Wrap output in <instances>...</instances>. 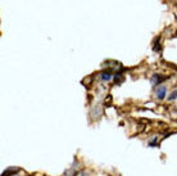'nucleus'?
<instances>
[{
    "mask_svg": "<svg viewBox=\"0 0 177 176\" xmlns=\"http://www.w3.org/2000/svg\"><path fill=\"white\" fill-rule=\"evenodd\" d=\"M168 77L167 76H162L159 75V73H154L153 77H151V84L153 85H158V84H162L164 80H167Z\"/></svg>",
    "mask_w": 177,
    "mask_h": 176,
    "instance_id": "nucleus-1",
    "label": "nucleus"
},
{
    "mask_svg": "<svg viewBox=\"0 0 177 176\" xmlns=\"http://www.w3.org/2000/svg\"><path fill=\"white\" fill-rule=\"evenodd\" d=\"M166 94H167V87L166 86H158L155 91V95L158 99H164L166 98Z\"/></svg>",
    "mask_w": 177,
    "mask_h": 176,
    "instance_id": "nucleus-2",
    "label": "nucleus"
},
{
    "mask_svg": "<svg viewBox=\"0 0 177 176\" xmlns=\"http://www.w3.org/2000/svg\"><path fill=\"white\" fill-rule=\"evenodd\" d=\"M100 77L103 81H109L110 79H112V71H104V72L100 73Z\"/></svg>",
    "mask_w": 177,
    "mask_h": 176,
    "instance_id": "nucleus-3",
    "label": "nucleus"
},
{
    "mask_svg": "<svg viewBox=\"0 0 177 176\" xmlns=\"http://www.w3.org/2000/svg\"><path fill=\"white\" fill-rule=\"evenodd\" d=\"M17 171H18V169H14V167H10V169L5 170V171L1 174V176H10L12 174H14V172H17Z\"/></svg>",
    "mask_w": 177,
    "mask_h": 176,
    "instance_id": "nucleus-4",
    "label": "nucleus"
},
{
    "mask_svg": "<svg viewBox=\"0 0 177 176\" xmlns=\"http://www.w3.org/2000/svg\"><path fill=\"white\" fill-rule=\"evenodd\" d=\"M158 41H159V39L155 40V44H154V46H153V50H154V51H159V50H160V45H159Z\"/></svg>",
    "mask_w": 177,
    "mask_h": 176,
    "instance_id": "nucleus-5",
    "label": "nucleus"
},
{
    "mask_svg": "<svg viewBox=\"0 0 177 176\" xmlns=\"http://www.w3.org/2000/svg\"><path fill=\"white\" fill-rule=\"evenodd\" d=\"M177 98V90H175V91H172V94L168 97V100H173V99Z\"/></svg>",
    "mask_w": 177,
    "mask_h": 176,
    "instance_id": "nucleus-6",
    "label": "nucleus"
},
{
    "mask_svg": "<svg viewBox=\"0 0 177 176\" xmlns=\"http://www.w3.org/2000/svg\"><path fill=\"white\" fill-rule=\"evenodd\" d=\"M149 147H158V144H157V137H154V139L149 143Z\"/></svg>",
    "mask_w": 177,
    "mask_h": 176,
    "instance_id": "nucleus-7",
    "label": "nucleus"
},
{
    "mask_svg": "<svg viewBox=\"0 0 177 176\" xmlns=\"http://www.w3.org/2000/svg\"><path fill=\"white\" fill-rule=\"evenodd\" d=\"M71 176H77V172H74V171H73V172H72V175H71Z\"/></svg>",
    "mask_w": 177,
    "mask_h": 176,
    "instance_id": "nucleus-8",
    "label": "nucleus"
}]
</instances>
